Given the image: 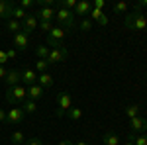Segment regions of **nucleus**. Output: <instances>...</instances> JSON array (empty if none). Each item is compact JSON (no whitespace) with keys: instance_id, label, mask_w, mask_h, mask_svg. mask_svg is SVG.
Listing matches in <instances>:
<instances>
[{"instance_id":"27","label":"nucleus","mask_w":147,"mask_h":145,"mask_svg":"<svg viewBox=\"0 0 147 145\" xmlns=\"http://www.w3.org/2000/svg\"><path fill=\"white\" fill-rule=\"evenodd\" d=\"M49 51H51V49H49L47 45H37V47H35V53H37L39 59H47V57H49Z\"/></svg>"},{"instance_id":"1","label":"nucleus","mask_w":147,"mask_h":145,"mask_svg":"<svg viewBox=\"0 0 147 145\" xmlns=\"http://www.w3.org/2000/svg\"><path fill=\"white\" fill-rule=\"evenodd\" d=\"M124 24H125V28H129V30H141V32H145L147 18L141 14V12H131V14L125 16Z\"/></svg>"},{"instance_id":"9","label":"nucleus","mask_w":147,"mask_h":145,"mask_svg":"<svg viewBox=\"0 0 147 145\" xmlns=\"http://www.w3.org/2000/svg\"><path fill=\"white\" fill-rule=\"evenodd\" d=\"M35 28H39V20H37V16H35V14H28L26 20L22 22V32L30 35Z\"/></svg>"},{"instance_id":"29","label":"nucleus","mask_w":147,"mask_h":145,"mask_svg":"<svg viewBox=\"0 0 147 145\" xmlns=\"http://www.w3.org/2000/svg\"><path fill=\"white\" fill-rule=\"evenodd\" d=\"M102 16H104V12H102V10H96V8H92L90 14H88V20H92V22H98Z\"/></svg>"},{"instance_id":"15","label":"nucleus","mask_w":147,"mask_h":145,"mask_svg":"<svg viewBox=\"0 0 147 145\" xmlns=\"http://www.w3.org/2000/svg\"><path fill=\"white\" fill-rule=\"evenodd\" d=\"M22 82L26 84V86L35 84V82H37V73L32 71V69H24V71H22Z\"/></svg>"},{"instance_id":"2","label":"nucleus","mask_w":147,"mask_h":145,"mask_svg":"<svg viewBox=\"0 0 147 145\" xmlns=\"http://www.w3.org/2000/svg\"><path fill=\"white\" fill-rule=\"evenodd\" d=\"M67 34H69V32L65 30V28H61V26H53V30L47 34V45L53 47V49L63 47V39H65V35H67Z\"/></svg>"},{"instance_id":"33","label":"nucleus","mask_w":147,"mask_h":145,"mask_svg":"<svg viewBox=\"0 0 147 145\" xmlns=\"http://www.w3.org/2000/svg\"><path fill=\"white\" fill-rule=\"evenodd\" d=\"M37 4H39L41 8H53L57 2H55V0H37Z\"/></svg>"},{"instance_id":"8","label":"nucleus","mask_w":147,"mask_h":145,"mask_svg":"<svg viewBox=\"0 0 147 145\" xmlns=\"http://www.w3.org/2000/svg\"><path fill=\"white\" fill-rule=\"evenodd\" d=\"M129 125H131V134H143V132H147V118L139 114L129 120Z\"/></svg>"},{"instance_id":"41","label":"nucleus","mask_w":147,"mask_h":145,"mask_svg":"<svg viewBox=\"0 0 147 145\" xmlns=\"http://www.w3.org/2000/svg\"><path fill=\"white\" fill-rule=\"evenodd\" d=\"M0 122H6V110L0 108Z\"/></svg>"},{"instance_id":"35","label":"nucleus","mask_w":147,"mask_h":145,"mask_svg":"<svg viewBox=\"0 0 147 145\" xmlns=\"http://www.w3.org/2000/svg\"><path fill=\"white\" fill-rule=\"evenodd\" d=\"M34 4H35L34 0H22V2H20V8H24V10H28V8H32Z\"/></svg>"},{"instance_id":"12","label":"nucleus","mask_w":147,"mask_h":145,"mask_svg":"<svg viewBox=\"0 0 147 145\" xmlns=\"http://www.w3.org/2000/svg\"><path fill=\"white\" fill-rule=\"evenodd\" d=\"M4 82H6V88H12V86H18L20 82H22V73L20 71H8V75L4 78Z\"/></svg>"},{"instance_id":"45","label":"nucleus","mask_w":147,"mask_h":145,"mask_svg":"<svg viewBox=\"0 0 147 145\" xmlns=\"http://www.w3.org/2000/svg\"><path fill=\"white\" fill-rule=\"evenodd\" d=\"M145 32H147V28H145Z\"/></svg>"},{"instance_id":"16","label":"nucleus","mask_w":147,"mask_h":145,"mask_svg":"<svg viewBox=\"0 0 147 145\" xmlns=\"http://www.w3.org/2000/svg\"><path fill=\"white\" fill-rule=\"evenodd\" d=\"M35 16H37V20H39V22H41V20L51 22V20L55 18V10H53V8H39V12H37Z\"/></svg>"},{"instance_id":"6","label":"nucleus","mask_w":147,"mask_h":145,"mask_svg":"<svg viewBox=\"0 0 147 145\" xmlns=\"http://www.w3.org/2000/svg\"><path fill=\"white\" fill-rule=\"evenodd\" d=\"M67 57H69V51H67V47L63 45V47H57V49H51V51H49L47 63H49V65H57V63H63Z\"/></svg>"},{"instance_id":"22","label":"nucleus","mask_w":147,"mask_h":145,"mask_svg":"<svg viewBox=\"0 0 147 145\" xmlns=\"http://www.w3.org/2000/svg\"><path fill=\"white\" fill-rule=\"evenodd\" d=\"M22 110H24V114H34V112H37V104L34 100H26V102H22Z\"/></svg>"},{"instance_id":"43","label":"nucleus","mask_w":147,"mask_h":145,"mask_svg":"<svg viewBox=\"0 0 147 145\" xmlns=\"http://www.w3.org/2000/svg\"><path fill=\"white\" fill-rule=\"evenodd\" d=\"M122 145H134V141H129V139H125V143H122Z\"/></svg>"},{"instance_id":"34","label":"nucleus","mask_w":147,"mask_h":145,"mask_svg":"<svg viewBox=\"0 0 147 145\" xmlns=\"http://www.w3.org/2000/svg\"><path fill=\"white\" fill-rule=\"evenodd\" d=\"M24 145H45L39 137H30V139H26V143Z\"/></svg>"},{"instance_id":"21","label":"nucleus","mask_w":147,"mask_h":145,"mask_svg":"<svg viewBox=\"0 0 147 145\" xmlns=\"http://www.w3.org/2000/svg\"><path fill=\"white\" fill-rule=\"evenodd\" d=\"M10 139H12V145H24L26 143V135H24L20 129H16V132L10 135Z\"/></svg>"},{"instance_id":"38","label":"nucleus","mask_w":147,"mask_h":145,"mask_svg":"<svg viewBox=\"0 0 147 145\" xmlns=\"http://www.w3.org/2000/svg\"><path fill=\"white\" fill-rule=\"evenodd\" d=\"M4 63H8V57H6V51L4 49H0V65L4 67Z\"/></svg>"},{"instance_id":"36","label":"nucleus","mask_w":147,"mask_h":145,"mask_svg":"<svg viewBox=\"0 0 147 145\" xmlns=\"http://www.w3.org/2000/svg\"><path fill=\"white\" fill-rule=\"evenodd\" d=\"M143 8H147V0H139L136 4V12H141Z\"/></svg>"},{"instance_id":"31","label":"nucleus","mask_w":147,"mask_h":145,"mask_svg":"<svg viewBox=\"0 0 147 145\" xmlns=\"http://www.w3.org/2000/svg\"><path fill=\"white\" fill-rule=\"evenodd\" d=\"M90 30H92V20L84 18V20L80 22V32H90Z\"/></svg>"},{"instance_id":"18","label":"nucleus","mask_w":147,"mask_h":145,"mask_svg":"<svg viewBox=\"0 0 147 145\" xmlns=\"http://www.w3.org/2000/svg\"><path fill=\"white\" fill-rule=\"evenodd\" d=\"M102 143L104 145H120V137H118V134H114V132H108V134H104V137H102Z\"/></svg>"},{"instance_id":"44","label":"nucleus","mask_w":147,"mask_h":145,"mask_svg":"<svg viewBox=\"0 0 147 145\" xmlns=\"http://www.w3.org/2000/svg\"><path fill=\"white\" fill-rule=\"evenodd\" d=\"M75 145H88V143H86V141H77Z\"/></svg>"},{"instance_id":"23","label":"nucleus","mask_w":147,"mask_h":145,"mask_svg":"<svg viewBox=\"0 0 147 145\" xmlns=\"http://www.w3.org/2000/svg\"><path fill=\"white\" fill-rule=\"evenodd\" d=\"M6 28H8L10 32H14V34H18V32H22V22L12 18V20H8V22H6Z\"/></svg>"},{"instance_id":"7","label":"nucleus","mask_w":147,"mask_h":145,"mask_svg":"<svg viewBox=\"0 0 147 145\" xmlns=\"http://www.w3.org/2000/svg\"><path fill=\"white\" fill-rule=\"evenodd\" d=\"M24 110H22V106L18 108V106H14L12 110H8L6 112V122L10 123V125H18V123H22V120H24Z\"/></svg>"},{"instance_id":"30","label":"nucleus","mask_w":147,"mask_h":145,"mask_svg":"<svg viewBox=\"0 0 147 145\" xmlns=\"http://www.w3.org/2000/svg\"><path fill=\"white\" fill-rule=\"evenodd\" d=\"M114 12H116V14H125V12H127V4H125V2H116V4H114Z\"/></svg>"},{"instance_id":"11","label":"nucleus","mask_w":147,"mask_h":145,"mask_svg":"<svg viewBox=\"0 0 147 145\" xmlns=\"http://www.w3.org/2000/svg\"><path fill=\"white\" fill-rule=\"evenodd\" d=\"M28 47H30V35L24 34V32L14 34V49H18V51H26Z\"/></svg>"},{"instance_id":"3","label":"nucleus","mask_w":147,"mask_h":145,"mask_svg":"<svg viewBox=\"0 0 147 145\" xmlns=\"http://www.w3.org/2000/svg\"><path fill=\"white\" fill-rule=\"evenodd\" d=\"M55 20L59 24L57 26H61V28H65V30H73L75 28V14L71 10H65V8H57L55 10Z\"/></svg>"},{"instance_id":"26","label":"nucleus","mask_w":147,"mask_h":145,"mask_svg":"<svg viewBox=\"0 0 147 145\" xmlns=\"http://www.w3.org/2000/svg\"><path fill=\"white\" fill-rule=\"evenodd\" d=\"M26 16H28V12L24 10V8H20V6H16V8H14V14H12V18H14V20L24 22V20H26Z\"/></svg>"},{"instance_id":"25","label":"nucleus","mask_w":147,"mask_h":145,"mask_svg":"<svg viewBox=\"0 0 147 145\" xmlns=\"http://www.w3.org/2000/svg\"><path fill=\"white\" fill-rule=\"evenodd\" d=\"M65 116H67L69 120H75V122H77V120L82 118V110H80V108H71V110H67Z\"/></svg>"},{"instance_id":"10","label":"nucleus","mask_w":147,"mask_h":145,"mask_svg":"<svg viewBox=\"0 0 147 145\" xmlns=\"http://www.w3.org/2000/svg\"><path fill=\"white\" fill-rule=\"evenodd\" d=\"M14 8L16 4L10 2V0H0V20H12V14H14Z\"/></svg>"},{"instance_id":"13","label":"nucleus","mask_w":147,"mask_h":145,"mask_svg":"<svg viewBox=\"0 0 147 145\" xmlns=\"http://www.w3.org/2000/svg\"><path fill=\"white\" fill-rule=\"evenodd\" d=\"M26 92H28V100H39V98H43V92H45V88H41L37 82L35 84H32V86H26Z\"/></svg>"},{"instance_id":"39","label":"nucleus","mask_w":147,"mask_h":145,"mask_svg":"<svg viewBox=\"0 0 147 145\" xmlns=\"http://www.w3.org/2000/svg\"><path fill=\"white\" fill-rule=\"evenodd\" d=\"M6 57H8V61L10 59H16V49H8L6 51Z\"/></svg>"},{"instance_id":"5","label":"nucleus","mask_w":147,"mask_h":145,"mask_svg":"<svg viewBox=\"0 0 147 145\" xmlns=\"http://www.w3.org/2000/svg\"><path fill=\"white\" fill-rule=\"evenodd\" d=\"M55 100H57V106H59V110L55 112V116L57 118H63L65 114H67V110H71L73 106V100H71V94L69 92H59L55 96Z\"/></svg>"},{"instance_id":"4","label":"nucleus","mask_w":147,"mask_h":145,"mask_svg":"<svg viewBox=\"0 0 147 145\" xmlns=\"http://www.w3.org/2000/svg\"><path fill=\"white\" fill-rule=\"evenodd\" d=\"M6 100L10 104H20V102L28 100V92H26V86L24 84H18V86H12V88H6Z\"/></svg>"},{"instance_id":"20","label":"nucleus","mask_w":147,"mask_h":145,"mask_svg":"<svg viewBox=\"0 0 147 145\" xmlns=\"http://www.w3.org/2000/svg\"><path fill=\"white\" fill-rule=\"evenodd\" d=\"M139 110H141V106H137V104H131V106H127L124 110L125 118L127 120H131V118H136V116H139Z\"/></svg>"},{"instance_id":"19","label":"nucleus","mask_w":147,"mask_h":145,"mask_svg":"<svg viewBox=\"0 0 147 145\" xmlns=\"http://www.w3.org/2000/svg\"><path fill=\"white\" fill-rule=\"evenodd\" d=\"M127 139L134 141V145H147V135H143V134H129Z\"/></svg>"},{"instance_id":"40","label":"nucleus","mask_w":147,"mask_h":145,"mask_svg":"<svg viewBox=\"0 0 147 145\" xmlns=\"http://www.w3.org/2000/svg\"><path fill=\"white\" fill-rule=\"evenodd\" d=\"M108 20H110V18H108V16L104 14V16H102L100 20H98V24H100V26H108Z\"/></svg>"},{"instance_id":"28","label":"nucleus","mask_w":147,"mask_h":145,"mask_svg":"<svg viewBox=\"0 0 147 145\" xmlns=\"http://www.w3.org/2000/svg\"><path fill=\"white\" fill-rule=\"evenodd\" d=\"M47 67H49L47 59H37V63H35V69H37V73H39V75H41V73H47Z\"/></svg>"},{"instance_id":"14","label":"nucleus","mask_w":147,"mask_h":145,"mask_svg":"<svg viewBox=\"0 0 147 145\" xmlns=\"http://www.w3.org/2000/svg\"><path fill=\"white\" fill-rule=\"evenodd\" d=\"M90 10H92L90 2H88V0H80V2H77V6H75L73 14H75V16H86V18H88Z\"/></svg>"},{"instance_id":"42","label":"nucleus","mask_w":147,"mask_h":145,"mask_svg":"<svg viewBox=\"0 0 147 145\" xmlns=\"http://www.w3.org/2000/svg\"><path fill=\"white\" fill-rule=\"evenodd\" d=\"M57 145H75L73 141H69V139H63V141H59Z\"/></svg>"},{"instance_id":"37","label":"nucleus","mask_w":147,"mask_h":145,"mask_svg":"<svg viewBox=\"0 0 147 145\" xmlns=\"http://www.w3.org/2000/svg\"><path fill=\"white\" fill-rule=\"evenodd\" d=\"M106 6V2L104 0H94V4H92V8H96V10H102Z\"/></svg>"},{"instance_id":"32","label":"nucleus","mask_w":147,"mask_h":145,"mask_svg":"<svg viewBox=\"0 0 147 145\" xmlns=\"http://www.w3.org/2000/svg\"><path fill=\"white\" fill-rule=\"evenodd\" d=\"M39 30L49 34V32L53 30V22H45V20H41V22H39Z\"/></svg>"},{"instance_id":"24","label":"nucleus","mask_w":147,"mask_h":145,"mask_svg":"<svg viewBox=\"0 0 147 145\" xmlns=\"http://www.w3.org/2000/svg\"><path fill=\"white\" fill-rule=\"evenodd\" d=\"M75 6H77V0H59L57 2V8H65V10H75Z\"/></svg>"},{"instance_id":"17","label":"nucleus","mask_w":147,"mask_h":145,"mask_svg":"<svg viewBox=\"0 0 147 145\" xmlns=\"http://www.w3.org/2000/svg\"><path fill=\"white\" fill-rule=\"evenodd\" d=\"M37 84L41 88H51L53 86V77L49 73H41V75H37Z\"/></svg>"}]
</instances>
